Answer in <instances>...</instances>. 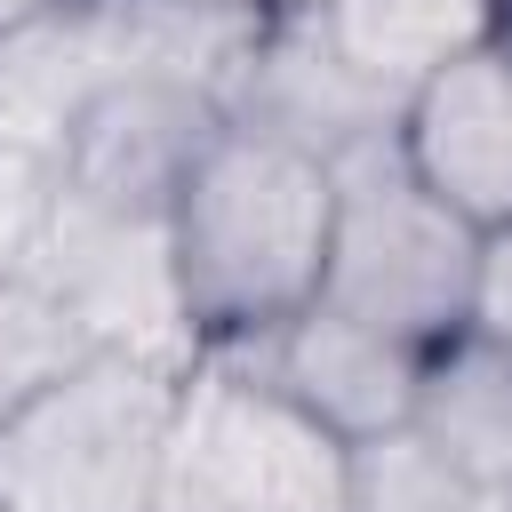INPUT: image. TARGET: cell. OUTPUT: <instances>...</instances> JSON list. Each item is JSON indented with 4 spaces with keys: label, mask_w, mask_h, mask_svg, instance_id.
Wrapping results in <instances>:
<instances>
[{
    "label": "cell",
    "mask_w": 512,
    "mask_h": 512,
    "mask_svg": "<svg viewBox=\"0 0 512 512\" xmlns=\"http://www.w3.org/2000/svg\"><path fill=\"white\" fill-rule=\"evenodd\" d=\"M320 32L336 40V56L360 80H376L384 96L408 104L432 72L504 40V0H328Z\"/></svg>",
    "instance_id": "obj_10"
},
{
    "label": "cell",
    "mask_w": 512,
    "mask_h": 512,
    "mask_svg": "<svg viewBox=\"0 0 512 512\" xmlns=\"http://www.w3.org/2000/svg\"><path fill=\"white\" fill-rule=\"evenodd\" d=\"M496 496H480L416 424L352 440V512H488Z\"/></svg>",
    "instance_id": "obj_13"
},
{
    "label": "cell",
    "mask_w": 512,
    "mask_h": 512,
    "mask_svg": "<svg viewBox=\"0 0 512 512\" xmlns=\"http://www.w3.org/2000/svg\"><path fill=\"white\" fill-rule=\"evenodd\" d=\"M504 40H512V8H504Z\"/></svg>",
    "instance_id": "obj_17"
},
{
    "label": "cell",
    "mask_w": 512,
    "mask_h": 512,
    "mask_svg": "<svg viewBox=\"0 0 512 512\" xmlns=\"http://www.w3.org/2000/svg\"><path fill=\"white\" fill-rule=\"evenodd\" d=\"M48 8H56V0H0V40H8V32H24V24H40Z\"/></svg>",
    "instance_id": "obj_16"
},
{
    "label": "cell",
    "mask_w": 512,
    "mask_h": 512,
    "mask_svg": "<svg viewBox=\"0 0 512 512\" xmlns=\"http://www.w3.org/2000/svg\"><path fill=\"white\" fill-rule=\"evenodd\" d=\"M504 8H512V0H504Z\"/></svg>",
    "instance_id": "obj_18"
},
{
    "label": "cell",
    "mask_w": 512,
    "mask_h": 512,
    "mask_svg": "<svg viewBox=\"0 0 512 512\" xmlns=\"http://www.w3.org/2000/svg\"><path fill=\"white\" fill-rule=\"evenodd\" d=\"M32 280L48 296H64V312L120 352L168 360V368H200V336L184 320V288H176V248L168 224H136V216H96L80 200L56 192Z\"/></svg>",
    "instance_id": "obj_4"
},
{
    "label": "cell",
    "mask_w": 512,
    "mask_h": 512,
    "mask_svg": "<svg viewBox=\"0 0 512 512\" xmlns=\"http://www.w3.org/2000/svg\"><path fill=\"white\" fill-rule=\"evenodd\" d=\"M224 120L256 128V136H280L296 152H352L368 136H392L400 128V96H384L376 80H360L336 40L320 32V16H264L232 96H224Z\"/></svg>",
    "instance_id": "obj_8"
},
{
    "label": "cell",
    "mask_w": 512,
    "mask_h": 512,
    "mask_svg": "<svg viewBox=\"0 0 512 512\" xmlns=\"http://www.w3.org/2000/svg\"><path fill=\"white\" fill-rule=\"evenodd\" d=\"M96 352V336L64 312V296H48L32 272L24 280H0V424L40 400L64 368H80Z\"/></svg>",
    "instance_id": "obj_12"
},
{
    "label": "cell",
    "mask_w": 512,
    "mask_h": 512,
    "mask_svg": "<svg viewBox=\"0 0 512 512\" xmlns=\"http://www.w3.org/2000/svg\"><path fill=\"white\" fill-rule=\"evenodd\" d=\"M328 176H336V224H328L320 304L408 352H440L448 336H464L480 232L416 184V168L400 160V136H368L336 152Z\"/></svg>",
    "instance_id": "obj_2"
},
{
    "label": "cell",
    "mask_w": 512,
    "mask_h": 512,
    "mask_svg": "<svg viewBox=\"0 0 512 512\" xmlns=\"http://www.w3.org/2000/svg\"><path fill=\"white\" fill-rule=\"evenodd\" d=\"M328 224H336L328 160L224 120V136L200 152V168L168 216L176 288H184V320L200 336V360L248 352L320 304Z\"/></svg>",
    "instance_id": "obj_1"
},
{
    "label": "cell",
    "mask_w": 512,
    "mask_h": 512,
    "mask_svg": "<svg viewBox=\"0 0 512 512\" xmlns=\"http://www.w3.org/2000/svg\"><path fill=\"white\" fill-rule=\"evenodd\" d=\"M480 496H512V352L488 336H448L424 352L416 416H408Z\"/></svg>",
    "instance_id": "obj_11"
},
{
    "label": "cell",
    "mask_w": 512,
    "mask_h": 512,
    "mask_svg": "<svg viewBox=\"0 0 512 512\" xmlns=\"http://www.w3.org/2000/svg\"><path fill=\"white\" fill-rule=\"evenodd\" d=\"M400 160L472 232L512 224V40H488L432 72L400 104Z\"/></svg>",
    "instance_id": "obj_7"
},
{
    "label": "cell",
    "mask_w": 512,
    "mask_h": 512,
    "mask_svg": "<svg viewBox=\"0 0 512 512\" xmlns=\"http://www.w3.org/2000/svg\"><path fill=\"white\" fill-rule=\"evenodd\" d=\"M192 368L96 344L0 424V512H152Z\"/></svg>",
    "instance_id": "obj_3"
},
{
    "label": "cell",
    "mask_w": 512,
    "mask_h": 512,
    "mask_svg": "<svg viewBox=\"0 0 512 512\" xmlns=\"http://www.w3.org/2000/svg\"><path fill=\"white\" fill-rule=\"evenodd\" d=\"M192 416L216 432V448L256 512H352V440H336L320 416H304L272 384H256L224 360H200Z\"/></svg>",
    "instance_id": "obj_9"
},
{
    "label": "cell",
    "mask_w": 512,
    "mask_h": 512,
    "mask_svg": "<svg viewBox=\"0 0 512 512\" xmlns=\"http://www.w3.org/2000/svg\"><path fill=\"white\" fill-rule=\"evenodd\" d=\"M56 208V160L0 136V280H24Z\"/></svg>",
    "instance_id": "obj_14"
},
{
    "label": "cell",
    "mask_w": 512,
    "mask_h": 512,
    "mask_svg": "<svg viewBox=\"0 0 512 512\" xmlns=\"http://www.w3.org/2000/svg\"><path fill=\"white\" fill-rule=\"evenodd\" d=\"M224 136V96L192 80H120L56 144V192L96 216L168 224L200 152Z\"/></svg>",
    "instance_id": "obj_5"
},
{
    "label": "cell",
    "mask_w": 512,
    "mask_h": 512,
    "mask_svg": "<svg viewBox=\"0 0 512 512\" xmlns=\"http://www.w3.org/2000/svg\"><path fill=\"white\" fill-rule=\"evenodd\" d=\"M472 336L512 352V224L480 232V280H472Z\"/></svg>",
    "instance_id": "obj_15"
},
{
    "label": "cell",
    "mask_w": 512,
    "mask_h": 512,
    "mask_svg": "<svg viewBox=\"0 0 512 512\" xmlns=\"http://www.w3.org/2000/svg\"><path fill=\"white\" fill-rule=\"evenodd\" d=\"M256 384H272L280 400H296L304 416H320L336 440H376V432H400L416 416V384H424V352L312 304L296 312L288 328H272L264 344L248 352H208Z\"/></svg>",
    "instance_id": "obj_6"
}]
</instances>
